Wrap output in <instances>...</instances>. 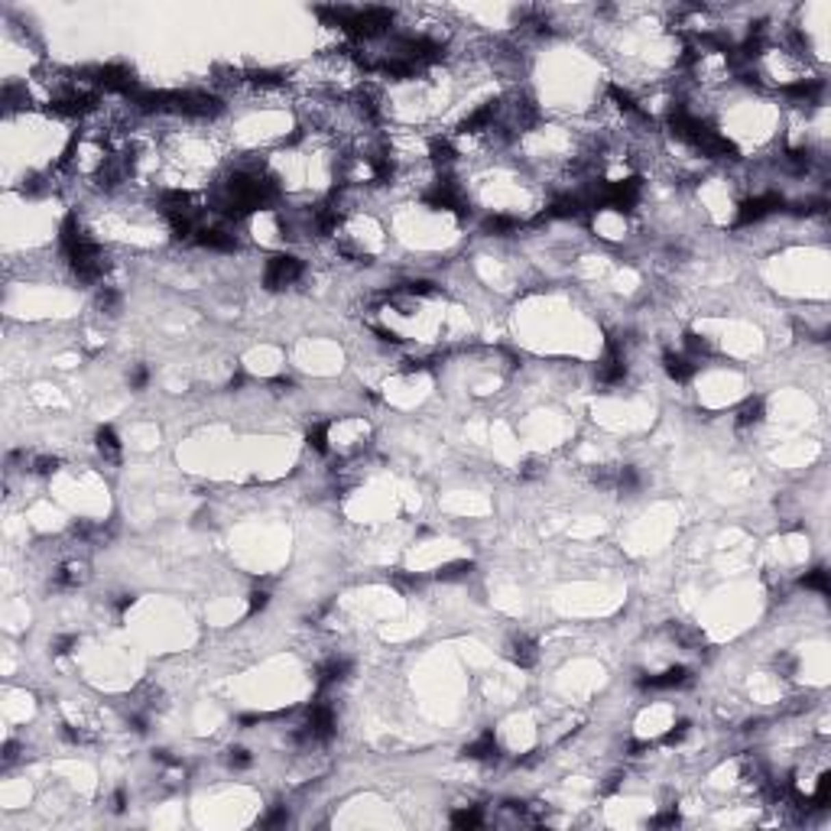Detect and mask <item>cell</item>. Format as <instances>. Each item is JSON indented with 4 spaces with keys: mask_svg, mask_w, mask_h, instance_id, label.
<instances>
[{
    "mask_svg": "<svg viewBox=\"0 0 831 831\" xmlns=\"http://www.w3.org/2000/svg\"><path fill=\"white\" fill-rule=\"evenodd\" d=\"M786 208V199H782L776 188H767V192H757V195H750V199L737 208V218H734V224L737 227H750V224H760L763 218H769V214H776V211Z\"/></svg>",
    "mask_w": 831,
    "mask_h": 831,
    "instance_id": "6da1fadb",
    "label": "cell"
},
{
    "mask_svg": "<svg viewBox=\"0 0 831 831\" xmlns=\"http://www.w3.org/2000/svg\"><path fill=\"white\" fill-rule=\"evenodd\" d=\"M302 273H306V263L299 260V257L280 253V257H270V260H266L263 283H266V289H286V286L299 283V280H302Z\"/></svg>",
    "mask_w": 831,
    "mask_h": 831,
    "instance_id": "7a4b0ae2",
    "label": "cell"
},
{
    "mask_svg": "<svg viewBox=\"0 0 831 831\" xmlns=\"http://www.w3.org/2000/svg\"><path fill=\"white\" fill-rule=\"evenodd\" d=\"M695 682V675L689 666H669L666 672H656V675H643L636 679V685L643 692H675V689H689Z\"/></svg>",
    "mask_w": 831,
    "mask_h": 831,
    "instance_id": "3957f363",
    "label": "cell"
},
{
    "mask_svg": "<svg viewBox=\"0 0 831 831\" xmlns=\"http://www.w3.org/2000/svg\"><path fill=\"white\" fill-rule=\"evenodd\" d=\"M507 659L513 666H520V669H533L536 662H539V646H536L533 636L520 633V636H513L507 643Z\"/></svg>",
    "mask_w": 831,
    "mask_h": 831,
    "instance_id": "277c9868",
    "label": "cell"
},
{
    "mask_svg": "<svg viewBox=\"0 0 831 831\" xmlns=\"http://www.w3.org/2000/svg\"><path fill=\"white\" fill-rule=\"evenodd\" d=\"M347 675H351V659L345 656H332L325 659L322 666H319V692H328V689H335L338 682H345Z\"/></svg>",
    "mask_w": 831,
    "mask_h": 831,
    "instance_id": "5b68a950",
    "label": "cell"
},
{
    "mask_svg": "<svg viewBox=\"0 0 831 831\" xmlns=\"http://www.w3.org/2000/svg\"><path fill=\"white\" fill-rule=\"evenodd\" d=\"M55 588H78L88 582V562L85 558H65L62 565L55 569Z\"/></svg>",
    "mask_w": 831,
    "mask_h": 831,
    "instance_id": "8992f818",
    "label": "cell"
},
{
    "mask_svg": "<svg viewBox=\"0 0 831 831\" xmlns=\"http://www.w3.org/2000/svg\"><path fill=\"white\" fill-rule=\"evenodd\" d=\"M662 367H666V373H669L675 384H689V380L695 377V371H698V364H695L689 354H682V351H666Z\"/></svg>",
    "mask_w": 831,
    "mask_h": 831,
    "instance_id": "52a82bcc",
    "label": "cell"
},
{
    "mask_svg": "<svg viewBox=\"0 0 831 831\" xmlns=\"http://www.w3.org/2000/svg\"><path fill=\"white\" fill-rule=\"evenodd\" d=\"M464 757L468 760H477V763H494L497 757H500V747H497V737L491 731H484L477 741H471V744L464 747Z\"/></svg>",
    "mask_w": 831,
    "mask_h": 831,
    "instance_id": "ba28073f",
    "label": "cell"
},
{
    "mask_svg": "<svg viewBox=\"0 0 831 831\" xmlns=\"http://www.w3.org/2000/svg\"><path fill=\"white\" fill-rule=\"evenodd\" d=\"M763 416H767V410H763V399L750 397L744 406L737 410V416H734V425H737V429H754V425H760V422H763Z\"/></svg>",
    "mask_w": 831,
    "mask_h": 831,
    "instance_id": "9c48e42d",
    "label": "cell"
},
{
    "mask_svg": "<svg viewBox=\"0 0 831 831\" xmlns=\"http://www.w3.org/2000/svg\"><path fill=\"white\" fill-rule=\"evenodd\" d=\"M95 445H98L104 461H121V438H117V432L111 425H101L98 435H95Z\"/></svg>",
    "mask_w": 831,
    "mask_h": 831,
    "instance_id": "30bf717a",
    "label": "cell"
},
{
    "mask_svg": "<svg viewBox=\"0 0 831 831\" xmlns=\"http://www.w3.org/2000/svg\"><path fill=\"white\" fill-rule=\"evenodd\" d=\"M451 825L455 828H481L484 825V812L477 806H461L451 812Z\"/></svg>",
    "mask_w": 831,
    "mask_h": 831,
    "instance_id": "8fae6325",
    "label": "cell"
},
{
    "mask_svg": "<svg viewBox=\"0 0 831 831\" xmlns=\"http://www.w3.org/2000/svg\"><path fill=\"white\" fill-rule=\"evenodd\" d=\"M484 231L487 234H513V231H520V218H513V214H487Z\"/></svg>",
    "mask_w": 831,
    "mask_h": 831,
    "instance_id": "7c38bea8",
    "label": "cell"
},
{
    "mask_svg": "<svg viewBox=\"0 0 831 831\" xmlns=\"http://www.w3.org/2000/svg\"><path fill=\"white\" fill-rule=\"evenodd\" d=\"M474 571V565L468 562V558H461V562H448V565H442V569L435 571V578L438 582H461V578H468Z\"/></svg>",
    "mask_w": 831,
    "mask_h": 831,
    "instance_id": "4fadbf2b",
    "label": "cell"
},
{
    "mask_svg": "<svg viewBox=\"0 0 831 831\" xmlns=\"http://www.w3.org/2000/svg\"><path fill=\"white\" fill-rule=\"evenodd\" d=\"M328 435H332V422H315L309 429V448H315L319 455H328Z\"/></svg>",
    "mask_w": 831,
    "mask_h": 831,
    "instance_id": "5bb4252c",
    "label": "cell"
},
{
    "mask_svg": "<svg viewBox=\"0 0 831 831\" xmlns=\"http://www.w3.org/2000/svg\"><path fill=\"white\" fill-rule=\"evenodd\" d=\"M799 584H802L806 591H819V595H828V571H825V569H812V571H806V575L799 578Z\"/></svg>",
    "mask_w": 831,
    "mask_h": 831,
    "instance_id": "9a60e30c",
    "label": "cell"
},
{
    "mask_svg": "<svg viewBox=\"0 0 831 831\" xmlns=\"http://www.w3.org/2000/svg\"><path fill=\"white\" fill-rule=\"evenodd\" d=\"M26 468H29L33 474L49 477V474L59 471V458H55V455H33V458H26Z\"/></svg>",
    "mask_w": 831,
    "mask_h": 831,
    "instance_id": "2e32d148",
    "label": "cell"
},
{
    "mask_svg": "<svg viewBox=\"0 0 831 831\" xmlns=\"http://www.w3.org/2000/svg\"><path fill=\"white\" fill-rule=\"evenodd\" d=\"M98 309L101 312H108V315H117V309H121V293L114 289V286H101L98 289Z\"/></svg>",
    "mask_w": 831,
    "mask_h": 831,
    "instance_id": "e0dca14e",
    "label": "cell"
},
{
    "mask_svg": "<svg viewBox=\"0 0 831 831\" xmlns=\"http://www.w3.org/2000/svg\"><path fill=\"white\" fill-rule=\"evenodd\" d=\"M689 731H692V724H689V721H679V724H672L669 731L662 734V744H666V747L682 744L685 737H689Z\"/></svg>",
    "mask_w": 831,
    "mask_h": 831,
    "instance_id": "ac0fdd59",
    "label": "cell"
},
{
    "mask_svg": "<svg viewBox=\"0 0 831 831\" xmlns=\"http://www.w3.org/2000/svg\"><path fill=\"white\" fill-rule=\"evenodd\" d=\"M250 763H253V757H250L244 747H231V750H227V767L231 769H247Z\"/></svg>",
    "mask_w": 831,
    "mask_h": 831,
    "instance_id": "d6986e66",
    "label": "cell"
},
{
    "mask_svg": "<svg viewBox=\"0 0 831 831\" xmlns=\"http://www.w3.org/2000/svg\"><path fill=\"white\" fill-rule=\"evenodd\" d=\"M75 646H78V636H55V640H52V653H55V656H69Z\"/></svg>",
    "mask_w": 831,
    "mask_h": 831,
    "instance_id": "ffe728a7",
    "label": "cell"
},
{
    "mask_svg": "<svg viewBox=\"0 0 831 831\" xmlns=\"http://www.w3.org/2000/svg\"><path fill=\"white\" fill-rule=\"evenodd\" d=\"M679 821L682 819H679V812H675V806H672V808H666V812H659L656 819H653V825H656V828H675Z\"/></svg>",
    "mask_w": 831,
    "mask_h": 831,
    "instance_id": "44dd1931",
    "label": "cell"
},
{
    "mask_svg": "<svg viewBox=\"0 0 831 831\" xmlns=\"http://www.w3.org/2000/svg\"><path fill=\"white\" fill-rule=\"evenodd\" d=\"M270 604V595L263 591V588H257V591H250V601H247V610L250 614H260L263 608Z\"/></svg>",
    "mask_w": 831,
    "mask_h": 831,
    "instance_id": "7402d4cb",
    "label": "cell"
},
{
    "mask_svg": "<svg viewBox=\"0 0 831 831\" xmlns=\"http://www.w3.org/2000/svg\"><path fill=\"white\" fill-rule=\"evenodd\" d=\"M147 380H149V371L143 367V364H137L134 371L127 373V384L134 386V390H143V386H147Z\"/></svg>",
    "mask_w": 831,
    "mask_h": 831,
    "instance_id": "603a6c76",
    "label": "cell"
},
{
    "mask_svg": "<svg viewBox=\"0 0 831 831\" xmlns=\"http://www.w3.org/2000/svg\"><path fill=\"white\" fill-rule=\"evenodd\" d=\"M393 584H397V588H406V591H416V588L422 584V578H419V575H406V571H397V575H393Z\"/></svg>",
    "mask_w": 831,
    "mask_h": 831,
    "instance_id": "cb8c5ba5",
    "label": "cell"
},
{
    "mask_svg": "<svg viewBox=\"0 0 831 831\" xmlns=\"http://www.w3.org/2000/svg\"><path fill=\"white\" fill-rule=\"evenodd\" d=\"M260 825H266V828H273V825H289V812H286V808H273L266 819H260Z\"/></svg>",
    "mask_w": 831,
    "mask_h": 831,
    "instance_id": "d4e9b609",
    "label": "cell"
},
{
    "mask_svg": "<svg viewBox=\"0 0 831 831\" xmlns=\"http://www.w3.org/2000/svg\"><path fill=\"white\" fill-rule=\"evenodd\" d=\"M776 669L782 672V675H793L795 669V659L793 656H776Z\"/></svg>",
    "mask_w": 831,
    "mask_h": 831,
    "instance_id": "484cf974",
    "label": "cell"
},
{
    "mask_svg": "<svg viewBox=\"0 0 831 831\" xmlns=\"http://www.w3.org/2000/svg\"><path fill=\"white\" fill-rule=\"evenodd\" d=\"M130 604H134V595H117V601H114V610H117V614H127V610H130Z\"/></svg>",
    "mask_w": 831,
    "mask_h": 831,
    "instance_id": "4316f807",
    "label": "cell"
},
{
    "mask_svg": "<svg viewBox=\"0 0 831 831\" xmlns=\"http://www.w3.org/2000/svg\"><path fill=\"white\" fill-rule=\"evenodd\" d=\"M111 802H114V806H111L114 812H124V808H127V795H124V793H114Z\"/></svg>",
    "mask_w": 831,
    "mask_h": 831,
    "instance_id": "83f0119b",
    "label": "cell"
}]
</instances>
